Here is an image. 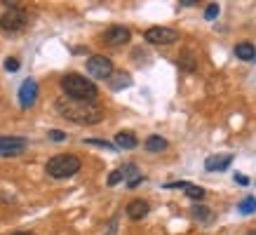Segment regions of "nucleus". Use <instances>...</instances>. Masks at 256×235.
I'll return each mask as SVG.
<instances>
[{
  "instance_id": "4468645a",
  "label": "nucleus",
  "mask_w": 256,
  "mask_h": 235,
  "mask_svg": "<svg viewBox=\"0 0 256 235\" xmlns=\"http://www.w3.org/2000/svg\"><path fill=\"white\" fill-rule=\"evenodd\" d=\"M164 148H167V141H164L162 136L153 134V136L146 139V150H150V153H160V150H164Z\"/></svg>"
},
{
  "instance_id": "aec40b11",
  "label": "nucleus",
  "mask_w": 256,
  "mask_h": 235,
  "mask_svg": "<svg viewBox=\"0 0 256 235\" xmlns=\"http://www.w3.org/2000/svg\"><path fill=\"white\" fill-rule=\"evenodd\" d=\"M87 144H92V146H101V148H116L113 144H108V141H101V139H87Z\"/></svg>"
},
{
  "instance_id": "4be33fe9",
  "label": "nucleus",
  "mask_w": 256,
  "mask_h": 235,
  "mask_svg": "<svg viewBox=\"0 0 256 235\" xmlns=\"http://www.w3.org/2000/svg\"><path fill=\"white\" fill-rule=\"evenodd\" d=\"M5 68H8L10 73H14V70H19V62H16L14 56H10L8 62H5Z\"/></svg>"
},
{
  "instance_id": "7ed1b4c3",
  "label": "nucleus",
  "mask_w": 256,
  "mask_h": 235,
  "mask_svg": "<svg viewBox=\"0 0 256 235\" xmlns=\"http://www.w3.org/2000/svg\"><path fill=\"white\" fill-rule=\"evenodd\" d=\"M45 172L54 179H68L73 174L80 172V158L76 156H54L47 162Z\"/></svg>"
},
{
  "instance_id": "6e6552de",
  "label": "nucleus",
  "mask_w": 256,
  "mask_h": 235,
  "mask_svg": "<svg viewBox=\"0 0 256 235\" xmlns=\"http://www.w3.org/2000/svg\"><path fill=\"white\" fill-rule=\"evenodd\" d=\"M38 99V82L33 78H26L19 87V106L22 108H31L33 104Z\"/></svg>"
},
{
  "instance_id": "5701e85b",
  "label": "nucleus",
  "mask_w": 256,
  "mask_h": 235,
  "mask_svg": "<svg viewBox=\"0 0 256 235\" xmlns=\"http://www.w3.org/2000/svg\"><path fill=\"white\" fill-rule=\"evenodd\" d=\"M50 139H52V141H64V139H66V134L59 132V130H52V132H50Z\"/></svg>"
},
{
  "instance_id": "412c9836",
  "label": "nucleus",
  "mask_w": 256,
  "mask_h": 235,
  "mask_svg": "<svg viewBox=\"0 0 256 235\" xmlns=\"http://www.w3.org/2000/svg\"><path fill=\"white\" fill-rule=\"evenodd\" d=\"M216 14H218V5L216 2H212L210 8H207V12H204V19H214Z\"/></svg>"
},
{
  "instance_id": "20e7f679",
  "label": "nucleus",
  "mask_w": 256,
  "mask_h": 235,
  "mask_svg": "<svg viewBox=\"0 0 256 235\" xmlns=\"http://www.w3.org/2000/svg\"><path fill=\"white\" fill-rule=\"evenodd\" d=\"M26 24H28V16H26V12H24L22 8L12 5V8H8V12H2V16H0V31L16 33V31H22Z\"/></svg>"
},
{
  "instance_id": "a211bd4d",
  "label": "nucleus",
  "mask_w": 256,
  "mask_h": 235,
  "mask_svg": "<svg viewBox=\"0 0 256 235\" xmlns=\"http://www.w3.org/2000/svg\"><path fill=\"white\" fill-rule=\"evenodd\" d=\"M124 176H122V170H116V172L108 174V186H116V184H120Z\"/></svg>"
},
{
  "instance_id": "b1692460",
  "label": "nucleus",
  "mask_w": 256,
  "mask_h": 235,
  "mask_svg": "<svg viewBox=\"0 0 256 235\" xmlns=\"http://www.w3.org/2000/svg\"><path fill=\"white\" fill-rule=\"evenodd\" d=\"M195 216H200V219H207L210 214H207V207H195Z\"/></svg>"
},
{
  "instance_id": "f8f14e48",
  "label": "nucleus",
  "mask_w": 256,
  "mask_h": 235,
  "mask_svg": "<svg viewBox=\"0 0 256 235\" xmlns=\"http://www.w3.org/2000/svg\"><path fill=\"white\" fill-rule=\"evenodd\" d=\"M235 54L240 56L242 62H254L256 59V50L252 42H238L235 45Z\"/></svg>"
},
{
  "instance_id": "bb28decb",
  "label": "nucleus",
  "mask_w": 256,
  "mask_h": 235,
  "mask_svg": "<svg viewBox=\"0 0 256 235\" xmlns=\"http://www.w3.org/2000/svg\"><path fill=\"white\" fill-rule=\"evenodd\" d=\"M249 235H256V233H249Z\"/></svg>"
},
{
  "instance_id": "dca6fc26",
  "label": "nucleus",
  "mask_w": 256,
  "mask_h": 235,
  "mask_svg": "<svg viewBox=\"0 0 256 235\" xmlns=\"http://www.w3.org/2000/svg\"><path fill=\"white\" fill-rule=\"evenodd\" d=\"M132 85V80H130V76H127V73H118L116 78L110 80V87H113V90H120V87H130Z\"/></svg>"
},
{
  "instance_id": "f3484780",
  "label": "nucleus",
  "mask_w": 256,
  "mask_h": 235,
  "mask_svg": "<svg viewBox=\"0 0 256 235\" xmlns=\"http://www.w3.org/2000/svg\"><path fill=\"white\" fill-rule=\"evenodd\" d=\"M186 196L193 198V200H202L204 198V190L200 186H193V184H186Z\"/></svg>"
},
{
  "instance_id": "a878e982",
  "label": "nucleus",
  "mask_w": 256,
  "mask_h": 235,
  "mask_svg": "<svg viewBox=\"0 0 256 235\" xmlns=\"http://www.w3.org/2000/svg\"><path fill=\"white\" fill-rule=\"evenodd\" d=\"M14 235H33V233H28V230H24V233H14Z\"/></svg>"
},
{
  "instance_id": "2eb2a0df",
  "label": "nucleus",
  "mask_w": 256,
  "mask_h": 235,
  "mask_svg": "<svg viewBox=\"0 0 256 235\" xmlns=\"http://www.w3.org/2000/svg\"><path fill=\"white\" fill-rule=\"evenodd\" d=\"M238 210H240V214H254L256 212V198L254 196L244 198V200L238 204Z\"/></svg>"
},
{
  "instance_id": "f257e3e1",
  "label": "nucleus",
  "mask_w": 256,
  "mask_h": 235,
  "mask_svg": "<svg viewBox=\"0 0 256 235\" xmlns=\"http://www.w3.org/2000/svg\"><path fill=\"white\" fill-rule=\"evenodd\" d=\"M56 110L62 113V118L70 120V122H78V125H94L104 118L101 106L90 102H76V99H68V96H62L56 102Z\"/></svg>"
},
{
  "instance_id": "9d476101",
  "label": "nucleus",
  "mask_w": 256,
  "mask_h": 235,
  "mask_svg": "<svg viewBox=\"0 0 256 235\" xmlns=\"http://www.w3.org/2000/svg\"><path fill=\"white\" fill-rule=\"evenodd\" d=\"M230 162H233V156H230V153H226V156H212L204 160V170H207V172H224V170L230 167Z\"/></svg>"
},
{
  "instance_id": "0eeeda50",
  "label": "nucleus",
  "mask_w": 256,
  "mask_h": 235,
  "mask_svg": "<svg viewBox=\"0 0 256 235\" xmlns=\"http://www.w3.org/2000/svg\"><path fill=\"white\" fill-rule=\"evenodd\" d=\"M28 146L24 136H0V158H14L22 156Z\"/></svg>"
},
{
  "instance_id": "9b49d317",
  "label": "nucleus",
  "mask_w": 256,
  "mask_h": 235,
  "mask_svg": "<svg viewBox=\"0 0 256 235\" xmlns=\"http://www.w3.org/2000/svg\"><path fill=\"white\" fill-rule=\"evenodd\" d=\"M148 202L146 200H132V202L127 204V216L132 221H141L144 216H148Z\"/></svg>"
},
{
  "instance_id": "ddd939ff",
  "label": "nucleus",
  "mask_w": 256,
  "mask_h": 235,
  "mask_svg": "<svg viewBox=\"0 0 256 235\" xmlns=\"http://www.w3.org/2000/svg\"><path fill=\"white\" fill-rule=\"evenodd\" d=\"M136 144H139V141H136V136H134L132 132H118L113 146H118V148H134Z\"/></svg>"
},
{
  "instance_id": "f03ea898",
  "label": "nucleus",
  "mask_w": 256,
  "mask_h": 235,
  "mask_svg": "<svg viewBox=\"0 0 256 235\" xmlns=\"http://www.w3.org/2000/svg\"><path fill=\"white\" fill-rule=\"evenodd\" d=\"M62 90L66 92L68 99H76V102H90L96 104V96H99V90L90 78L80 76V73H66L62 78Z\"/></svg>"
},
{
  "instance_id": "423d86ee",
  "label": "nucleus",
  "mask_w": 256,
  "mask_h": 235,
  "mask_svg": "<svg viewBox=\"0 0 256 235\" xmlns=\"http://www.w3.org/2000/svg\"><path fill=\"white\" fill-rule=\"evenodd\" d=\"M87 73L92 76V78H110V73H113V64H110L108 56L104 54H94L87 59Z\"/></svg>"
},
{
  "instance_id": "1a4fd4ad",
  "label": "nucleus",
  "mask_w": 256,
  "mask_h": 235,
  "mask_svg": "<svg viewBox=\"0 0 256 235\" xmlns=\"http://www.w3.org/2000/svg\"><path fill=\"white\" fill-rule=\"evenodd\" d=\"M130 38H132V33H130V28H124V26H110L108 31L104 33V42L110 47L124 45V42H130Z\"/></svg>"
},
{
  "instance_id": "6ab92c4d",
  "label": "nucleus",
  "mask_w": 256,
  "mask_h": 235,
  "mask_svg": "<svg viewBox=\"0 0 256 235\" xmlns=\"http://www.w3.org/2000/svg\"><path fill=\"white\" fill-rule=\"evenodd\" d=\"M178 64H181V68H186V70H193L195 68V62H193V59H190V56H181V62H178Z\"/></svg>"
},
{
  "instance_id": "39448f33",
  "label": "nucleus",
  "mask_w": 256,
  "mask_h": 235,
  "mask_svg": "<svg viewBox=\"0 0 256 235\" xmlns=\"http://www.w3.org/2000/svg\"><path fill=\"white\" fill-rule=\"evenodd\" d=\"M144 38L150 42V45H172L178 40V33L174 28H167V26H150Z\"/></svg>"
},
{
  "instance_id": "393cba45",
  "label": "nucleus",
  "mask_w": 256,
  "mask_h": 235,
  "mask_svg": "<svg viewBox=\"0 0 256 235\" xmlns=\"http://www.w3.org/2000/svg\"><path fill=\"white\" fill-rule=\"evenodd\" d=\"M235 181H238L240 186H247V184H249V179H247V176H242V174H238V176H235Z\"/></svg>"
}]
</instances>
